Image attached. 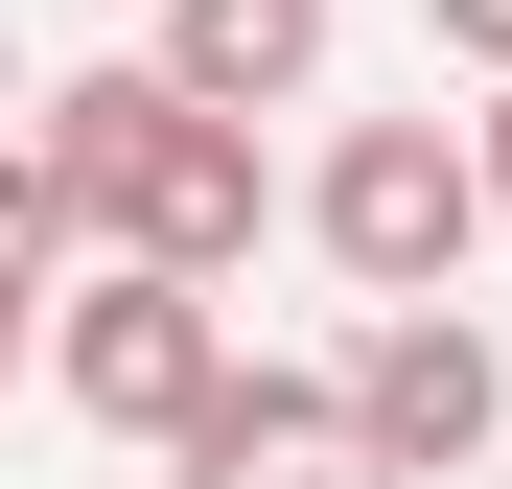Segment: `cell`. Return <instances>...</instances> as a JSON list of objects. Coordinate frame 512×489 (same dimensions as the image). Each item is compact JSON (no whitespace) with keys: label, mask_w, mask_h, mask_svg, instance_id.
Returning <instances> with one entry per match:
<instances>
[{"label":"cell","mask_w":512,"mask_h":489,"mask_svg":"<svg viewBox=\"0 0 512 489\" xmlns=\"http://www.w3.org/2000/svg\"><path fill=\"white\" fill-rule=\"evenodd\" d=\"M47 163H70V210H94L140 280H233L256 257V117H187L163 70H70Z\"/></svg>","instance_id":"cell-1"},{"label":"cell","mask_w":512,"mask_h":489,"mask_svg":"<svg viewBox=\"0 0 512 489\" xmlns=\"http://www.w3.org/2000/svg\"><path fill=\"white\" fill-rule=\"evenodd\" d=\"M303 233H326L373 303H443L466 233H489V140H443V117H350V140H326V187H303Z\"/></svg>","instance_id":"cell-2"},{"label":"cell","mask_w":512,"mask_h":489,"mask_svg":"<svg viewBox=\"0 0 512 489\" xmlns=\"http://www.w3.org/2000/svg\"><path fill=\"white\" fill-rule=\"evenodd\" d=\"M47 350H70V420H117V443H163V466H187L210 443V396H233V326H210V280H70V326H47Z\"/></svg>","instance_id":"cell-3"},{"label":"cell","mask_w":512,"mask_h":489,"mask_svg":"<svg viewBox=\"0 0 512 489\" xmlns=\"http://www.w3.org/2000/svg\"><path fill=\"white\" fill-rule=\"evenodd\" d=\"M489 420H512V373H489V326H466V303H396L373 350H350V443H373V489L489 466Z\"/></svg>","instance_id":"cell-4"},{"label":"cell","mask_w":512,"mask_h":489,"mask_svg":"<svg viewBox=\"0 0 512 489\" xmlns=\"http://www.w3.org/2000/svg\"><path fill=\"white\" fill-rule=\"evenodd\" d=\"M163 94L187 117H280V94H326V0H163Z\"/></svg>","instance_id":"cell-5"},{"label":"cell","mask_w":512,"mask_h":489,"mask_svg":"<svg viewBox=\"0 0 512 489\" xmlns=\"http://www.w3.org/2000/svg\"><path fill=\"white\" fill-rule=\"evenodd\" d=\"M187 489H373V443H350V396L233 373V396H210V443H187Z\"/></svg>","instance_id":"cell-6"},{"label":"cell","mask_w":512,"mask_h":489,"mask_svg":"<svg viewBox=\"0 0 512 489\" xmlns=\"http://www.w3.org/2000/svg\"><path fill=\"white\" fill-rule=\"evenodd\" d=\"M70 233H94V210H70V163H47V140H0V303H47V280H70Z\"/></svg>","instance_id":"cell-7"},{"label":"cell","mask_w":512,"mask_h":489,"mask_svg":"<svg viewBox=\"0 0 512 489\" xmlns=\"http://www.w3.org/2000/svg\"><path fill=\"white\" fill-rule=\"evenodd\" d=\"M419 24H443V47H466V70H512V0H419Z\"/></svg>","instance_id":"cell-8"},{"label":"cell","mask_w":512,"mask_h":489,"mask_svg":"<svg viewBox=\"0 0 512 489\" xmlns=\"http://www.w3.org/2000/svg\"><path fill=\"white\" fill-rule=\"evenodd\" d=\"M489 233H512V117H489Z\"/></svg>","instance_id":"cell-9"},{"label":"cell","mask_w":512,"mask_h":489,"mask_svg":"<svg viewBox=\"0 0 512 489\" xmlns=\"http://www.w3.org/2000/svg\"><path fill=\"white\" fill-rule=\"evenodd\" d=\"M0 117H24V47H0Z\"/></svg>","instance_id":"cell-10"},{"label":"cell","mask_w":512,"mask_h":489,"mask_svg":"<svg viewBox=\"0 0 512 489\" xmlns=\"http://www.w3.org/2000/svg\"><path fill=\"white\" fill-rule=\"evenodd\" d=\"M0 373H24V303H0Z\"/></svg>","instance_id":"cell-11"}]
</instances>
